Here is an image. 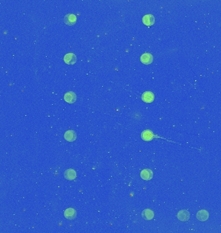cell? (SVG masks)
<instances>
[{
    "instance_id": "obj_4",
    "label": "cell",
    "mask_w": 221,
    "mask_h": 233,
    "mask_svg": "<svg viewBox=\"0 0 221 233\" xmlns=\"http://www.w3.org/2000/svg\"><path fill=\"white\" fill-rule=\"evenodd\" d=\"M142 99L144 102L147 103H151L155 99V95L151 91H146L142 95Z\"/></svg>"
},
{
    "instance_id": "obj_1",
    "label": "cell",
    "mask_w": 221,
    "mask_h": 233,
    "mask_svg": "<svg viewBox=\"0 0 221 233\" xmlns=\"http://www.w3.org/2000/svg\"><path fill=\"white\" fill-rule=\"evenodd\" d=\"M177 218L181 222L188 221L190 218V212L187 210H181L177 213Z\"/></svg>"
},
{
    "instance_id": "obj_13",
    "label": "cell",
    "mask_w": 221,
    "mask_h": 233,
    "mask_svg": "<svg viewBox=\"0 0 221 233\" xmlns=\"http://www.w3.org/2000/svg\"><path fill=\"white\" fill-rule=\"evenodd\" d=\"M154 212L151 209H145L142 213V217L146 220H151L154 218Z\"/></svg>"
},
{
    "instance_id": "obj_10",
    "label": "cell",
    "mask_w": 221,
    "mask_h": 233,
    "mask_svg": "<svg viewBox=\"0 0 221 233\" xmlns=\"http://www.w3.org/2000/svg\"><path fill=\"white\" fill-rule=\"evenodd\" d=\"M77 211L73 208L67 209L64 212V216L68 220H73L77 217Z\"/></svg>"
},
{
    "instance_id": "obj_5",
    "label": "cell",
    "mask_w": 221,
    "mask_h": 233,
    "mask_svg": "<svg viewBox=\"0 0 221 233\" xmlns=\"http://www.w3.org/2000/svg\"><path fill=\"white\" fill-rule=\"evenodd\" d=\"M77 16L73 14H68L64 17V22L68 25H73L77 22Z\"/></svg>"
},
{
    "instance_id": "obj_3",
    "label": "cell",
    "mask_w": 221,
    "mask_h": 233,
    "mask_svg": "<svg viewBox=\"0 0 221 233\" xmlns=\"http://www.w3.org/2000/svg\"><path fill=\"white\" fill-rule=\"evenodd\" d=\"M77 95L73 91H69L64 95V100L65 102L69 104H73L77 101Z\"/></svg>"
},
{
    "instance_id": "obj_6",
    "label": "cell",
    "mask_w": 221,
    "mask_h": 233,
    "mask_svg": "<svg viewBox=\"0 0 221 233\" xmlns=\"http://www.w3.org/2000/svg\"><path fill=\"white\" fill-rule=\"evenodd\" d=\"M77 138V135L73 130H68L64 133V139L68 142H73Z\"/></svg>"
},
{
    "instance_id": "obj_8",
    "label": "cell",
    "mask_w": 221,
    "mask_h": 233,
    "mask_svg": "<svg viewBox=\"0 0 221 233\" xmlns=\"http://www.w3.org/2000/svg\"><path fill=\"white\" fill-rule=\"evenodd\" d=\"M64 177L68 180H74L77 177V172H76L74 169H67V170L64 172Z\"/></svg>"
},
{
    "instance_id": "obj_11",
    "label": "cell",
    "mask_w": 221,
    "mask_h": 233,
    "mask_svg": "<svg viewBox=\"0 0 221 233\" xmlns=\"http://www.w3.org/2000/svg\"><path fill=\"white\" fill-rule=\"evenodd\" d=\"M153 173L150 169H144L140 173V177L144 180H150L153 178Z\"/></svg>"
},
{
    "instance_id": "obj_9",
    "label": "cell",
    "mask_w": 221,
    "mask_h": 233,
    "mask_svg": "<svg viewBox=\"0 0 221 233\" xmlns=\"http://www.w3.org/2000/svg\"><path fill=\"white\" fill-rule=\"evenodd\" d=\"M209 213L206 210H201L197 214V220L201 222L206 221L209 218Z\"/></svg>"
},
{
    "instance_id": "obj_2",
    "label": "cell",
    "mask_w": 221,
    "mask_h": 233,
    "mask_svg": "<svg viewBox=\"0 0 221 233\" xmlns=\"http://www.w3.org/2000/svg\"><path fill=\"white\" fill-rule=\"evenodd\" d=\"M64 62L68 65H73L77 62V57L74 53H67L64 56Z\"/></svg>"
},
{
    "instance_id": "obj_7",
    "label": "cell",
    "mask_w": 221,
    "mask_h": 233,
    "mask_svg": "<svg viewBox=\"0 0 221 233\" xmlns=\"http://www.w3.org/2000/svg\"><path fill=\"white\" fill-rule=\"evenodd\" d=\"M153 56H152L151 54L148 53H144L142 54V56H140V61L142 62V63H144V64H146V65L150 64V63H151L152 62H153Z\"/></svg>"
},
{
    "instance_id": "obj_14",
    "label": "cell",
    "mask_w": 221,
    "mask_h": 233,
    "mask_svg": "<svg viewBox=\"0 0 221 233\" xmlns=\"http://www.w3.org/2000/svg\"><path fill=\"white\" fill-rule=\"evenodd\" d=\"M142 22L144 25L151 26L155 24V17L152 15H146L143 17Z\"/></svg>"
},
{
    "instance_id": "obj_12",
    "label": "cell",
    "mask_w": 221,
    "mask_h": 233,
    "mask_svg": "<svg viewBox=\"0 0 221 233\" xmlns=\"http://www.w3.org/2000/svg\"><path fill=\"white\" fill-rule=\"evenodd\" d=\"M141 137L145 141H150L155 138V136L151 130H144L142 133Z\"/></svg>"
}]
</instances>
